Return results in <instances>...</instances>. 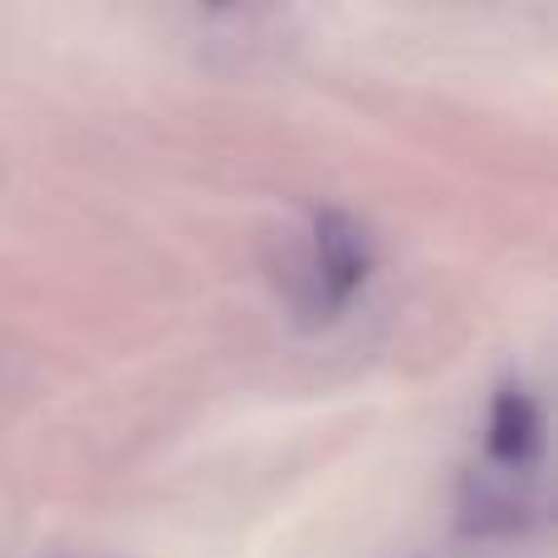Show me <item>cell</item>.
<instances>
[{"label": "cell", "instance_id": "6da1fadb", "mask_svg": "<svg viewBox=\"0 0 558 558\" xmlns=\"http://www.w3.org/2000/svg\"><path fill=\"white\" fill-rule=\"evenodd\" d=\"M367 275H373V235L343 206H324L314 211L308 226V255H304V279L314 294V314L333 318L363 294Z\"/></svg>", "mask_w": 558, "mask_h": 558}, {"label": "cell", "instance_id": "7a4b0ae2", "mask_svg": "<svg viewBox=\"0 0 558 558\" xmlns=\"http://www.w3.org/2000/svg\"><path fill=\"white\" fill-rule=\"evenodd\" d=\"M485 451L500 471H530L544 451V412L524 387H500L490 402V426H485Z\"/></svg>", "mask_w": 558, "mask_h": 558}]
</instances>
